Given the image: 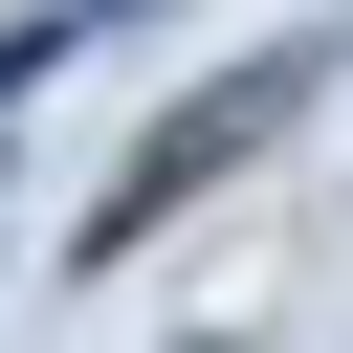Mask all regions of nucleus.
<instances>
[{"label": "nucleus", "instance_id": "obj_1", "mask_svg": "<svg viewBox=\"0 0 353 353\" xmlns=\"http://www.w3.org/2000/svg\"><path fill=\"white\" fill-rule=\"evenodd\" d=\"M309 88H331V44H265V66H221V88H176V110H154V132H132L110 176H88V221H66V265H110V243H154V221H199V199H221V176H243V154H265V132L309 110Z\"/></svg>", "mask_w": 353, "mask_h": 353}]
</instances>
